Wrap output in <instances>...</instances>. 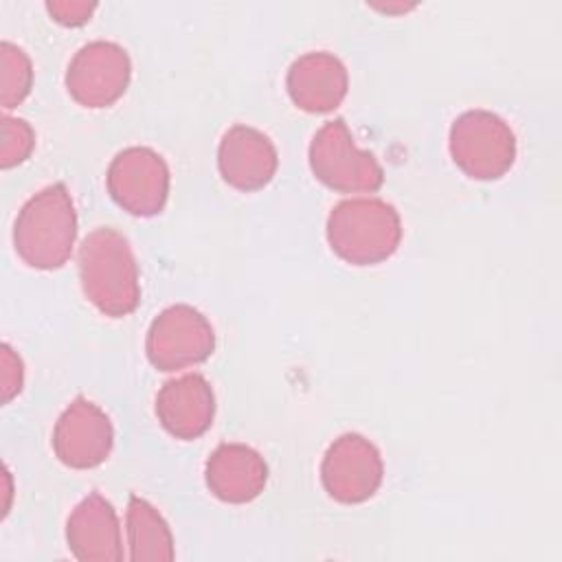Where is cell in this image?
Segmentation results:
<instances>
[{
  "instance_id": "cell-1",
  "label": "cell",
  "mask_w": 562,
  "mask_h": 562,
  "mask_svg": "<svg viewBox=\"0 0 562 562\" xmlns=\"http://www.w3.org/2000/svg\"><path fill=\"white\" fill-rule=\"evenodd\" d=\"M79 281L86 299L105 316L121 318L140 303L138 266L127 237L99 226L79 246Z\"/></svg>"
},
{
  "instance_id": "cell-2",
  "label": "cell",
  "mask_w": 562,
  "mask_h": 562,
  "mask_svg": "<svg viewBox=\"0 0 562 562\" xmlns=\"http://www.w3.org/2000/svg\"><path fill=\"white\" fill-rule=\"evenodd\" d=\"M75 239L77 213L66 184L44 187L18 211L13 246L26 266L37 270L61 268L72 255Z\"/></svg>"
},
{
  "instance_id": "cell-3",
  "label": "cell",
  "mask_w": 562,
  "mask_h": 562,
  "mask_svg": "<svg viewBox=\"0 0 562 562\" xmlns=\"http://www.w3.org/2000/svg\"><path fill=\"white\" fill-rule=\"evenodd\" d=\"M325 235L342 261L375 266L397 250L402 220L395 206L380 198H347L331 209Z\"/></svg>"
},
{
  "instance_id": "cell-4",
  "label": "cell",
  "mask_w": 562,
  "mask_h": 562,
  "mask_svg": "<svg viewBox=\"0 0 562 562\" xmlns=\"http://www.w3.org/2000/svg\"><path fill=\"white\" fill-rule=\"evenodd\" d=\"M454 165L474 180H498L516 160V136L505 119L487 110H468L448 134Z\"/></svg>"
},
{
  "instance_id": "cell-5",
  "label": "cell",
  "mask_w": 562,
  "mask_h": 562,
  "mask_svg": "<svg viewBox=\"0 0 562 562\" xmlns=\"http://www.w3.org/2000/svg\"><path fill=\"white\" fill-rule=\"evenodd\" d=\"M310 169L318 182L338 193H373L384 171L371 151L360 149L342 119L327 121L310 143Z\"/></svg>"
},
{
  "instance_id": "cell-6",
  "label": "cell",
  "mask_w": 562,
  "mask_h": 562,
  "mask_svg": "<svg viewBox=\"0 0 562 562\" xmlns=\"http://www.w3.org/2000/svg\"><path fill=\"white\" fill-rule=\"evenodd\" d=\"M215 349V331L202 312L178 303L149 325L145 351L158 371H180L204 362Z\"/></svg>"
},
{
  "instance_id": "cell-7",
  "label": "cell",
  "mask_w": 562,
  "mask_h": 562,
  "mask_svg": "<svg viewBox=\"0 0 562 562\" xmlns=\"http://www.w3.org/2000/svg\"><path fill=\"white\" fill-rule=\"evenodd\" d=\"M382 454L367 437L345 432L334 439L321 463V483L329 498L342 505L369 501L382 485Z\"/></svg>"
},
{
  "instance_id": "cell-8",
  "label": "cell",
  "mask_w": 562,
  "mask_h": 562,
  "mask_svg": "<svg viewBox=\"0 0 562 562\" xmlns=\"http://www.w3.org/2000/svg\"><path fill=\"white\" fill-rule=\"evenodd\" d=\"M105 182L112 200L136 217L160 213L169 198V167L149 147L119 151L108 167Z\"/></svg>"
},
{
  "instance_id": "cell-9",
  "label": "cell",
  "mask_w": 562,
  "mask_h": 562,
  "mask_svg": "<svg viewBox=\"0 0 562 562\" xmlns=\"http://www.w3.org/2000/svg\"><path fill=\"white\" fill-rule=\"evenodd\" d=\"M132 79V64L123 46L105 40L81 46L68 64V94L83 108H108L119 101Z\"/></svg>"
},
{
  "instance_id": "cell-10",
  "label": "cell",
  "mask_w": 562,
  "mask_h": 562,
  "mask_svg": "<svg viewBox=\"0 0 562 562\" xmlns=\"http://www.w3.org/2000/svg\"><path fill=\"white\" fill-rule=\"evenodd\" d=\"M114 443V428L105 411L86 397L72 400L59 415L53 430L57 459L72 470L101 465Z\"/></svg>"
},
{
  "instance_id": "cell-11",
  "label": "cell",
  "mask_w": 562,
  "mask_h": 562,
  "mask_svg": "<svg viewBox=\"0 0 562 562\" xmlns=\"http://www.w3.org/2000/svg\"><path fill=\"white\" fill-rule=\"evenodd\" d=\"M279 156L272 140L250 127L233 125L217 147V169L226 184L239 191L263 189L277 173Z\"/></svg>"
},
{
  "instance_id": "cell-12",
  "label": "cell",
  "mask_w": 562,
  "mask_h": 562,
  "mask_svg": "<svg viewBox=\"0 0 562 562\" xmlns=\"http://www.w3.org/2000/svg\"><path fill=\"white\" fill-rule=\"evenodd\" d=\"M156 417L176 439L202 437L215 417V395L209 380L200 373H184L165 382L156 395Z\"/></svg>"
},
{
  "instance_id": "cell-13",
  "label": "cell",
  "mask_w": 562,
  "mask_h": 562,
  "mask_svg": "<svg viewBox=\"0 0 562 562\" xmlns=\"http://www.w3.org/2000/svg\"><path fill=\"white\" fill-rule=\"evenodd\" d=\"M285 86L296 108L312 114H325L338 108L347 97L349 75L336 55L312 50L292 61Z\"/></svg>"
},
{
  "instance_id": "cell-14",
  "label": "cell",
  "mask_w": 562,
  "mask_h": 562,
  "mask_svg": "<svg viewBox=\"0 0 562 562\" xmlns=\"http://www.w3.org/2000/svg\"><path fill=\"white\" fill-rule=\"evenodd\" d=\"M204 481L215 498L244 505L263 492L268 465L263 457L246 443H220L206 459Z\"/></svg>"
},
{
  "instance_id": "cell-15",
  "label": "cell",
  "mask_w": 562,
  "mask_h": 562,
  "mask_svg": "<svg viewBox=\"0 0 562 562\" xmlns=\"http://www.w3.org/2000/svg\"><path fill=\"white\" fill-rule=\"evenodd\" d=\"M66 540L77 560L114 562L123 558L119 516L99 492L88 494L68 516Z\"/></svg>"
},
{
  "instance_id": "cell-16",
  "label": "cell",
  "mask_w": 562,
  "mask_h": 562,
  "mask_svg": "<svg viewBox=\"0 0 562 562\" xmlns=\"http://www.w3.org/2000/svg\"><path fill=\"white\" fill-rule=\"evenodd\" d=\"M125 531L132 560H173V536L160 512L140 496H130Z\"/></svg>"
},
{
  "instance_id": "cell-17",
  "label": "cell",
  "mask_w": 562,
  "mask_h": 562,
  "mask_svg": "<svg viewBox=\"0 0 562 562\" xmlns=\"http://www.w3.org/2000/svg\"><path fill=\"white\" fill-rule=\"evenodd\" d=\"M0 79H2V108L11 110L18 108L31 92L33 86V66L29 55L11 44H0Z\"/></svg>"
},
{
  "instance_id": "cell-18",
  "label": "cell",
  "mask_w": 562,
  "mask_h": 562,
  "mask_svg": "<svg viewBox=\"0 0 562 562\" xmlns=\"http://www.w3.org/2000/svg\"><path fill=\"white\" fill-rule=\"evenodd\" d=\"M0 165L2 169H11L24 162L35 147V132L24 119L2 116L0 127Z\"/></svg>"
},
{
  "instance_id": "cell-19",
  "label": "cell",
  "mask_w": 562,
  "mask_h": 562,
  "mask_svg": "<svg viewBox=\"0 0 562 562\" xmlns=\"http://www.w3.org/2000/svg\"><path fill=\"white\" fill-rule=\"evenodd\" d=\"M0 389H2V402L9 404L24 384V367L20 356L4 342L2 353H0Z\"/></svg>"
},
{
  "instance_id": "cell-20",
  "label": "cell",
  "mask_w": 562,
  "mask_h": 562,
  "mask_svg": "<svg viewBox=\"0 0 562 562\" xmlns=\"http://www.w3.org/2000/svg\"><path fill=\"white\" fill-rule=\"evenodd\" d=\"M94 2H46V11L61 26H81L94 13Z\"/></svg>"
}]
</instances>
